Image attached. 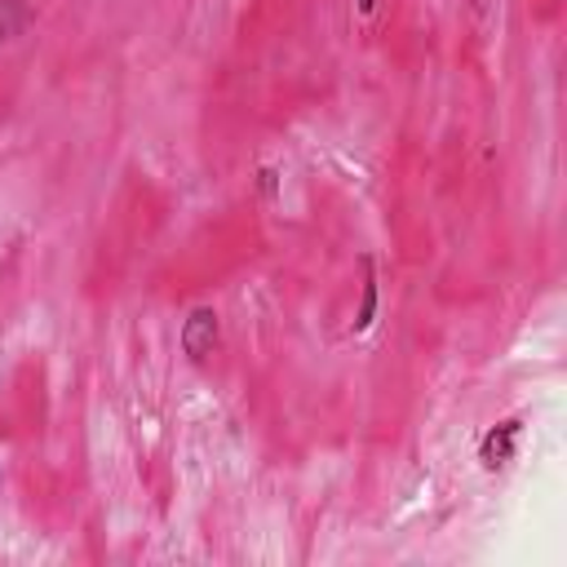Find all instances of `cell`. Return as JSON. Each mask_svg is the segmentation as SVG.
I'll list each match as a JSON object with an SVG mask.
<instances>
[{"instance_id": "cell-1", "label": "cell", "mask_w": 567, "mask_h": 567, "mask_svg": "<svg viewBox=\"0 0 567 567\" xmlns=\"http://www.w3.org/2000/svg\"><path fill=\"white\" fill-rule=\"evenodd\" d=\"M177 341H182V354H186L190 363H204V359L221 346V319H217V310H213V306H195V310L182 319Z\"/></svg>"}, {"instance_id": "cell-2", "label": "cell", "mask_w": 567, "mask_h": 567, "mask_svg": "<svg viewBox=\"0 0 567 567\" xmlns=\"http://www.w3.org/2000/svg\"><path fill=\"white\" fill-rule=\"evenodd\" d=\"M518 439H523V416H505V421H496V425L478 439V465H483L487 474L505 470V465L514 461V452H518Z\"/></svg>"}, {"instance_id": "cell-3", "label": "cell", "mask_w": 567, "mask_h": 567, "mask_svg": "<svg viewBox=\"0 0 567 567\" xmlns=\"http://www.w3.org/2000/svg\"><path fill=\"white\" fill-rule=\"evenodd\" d=\"M359 270H363V279H359V310L350 319V332H363L377 319V270H372V257L368 252L359 257Z\"/></svg>"}, {"instance_id": "cell-4", "label": "cell", "mask_w": 567, "mask_h": 567, "mask_svg": "<svg viewBox=\"0 0 567 567\" xmlns=\"http://www.w3.org/2000/svg\"><path fill=\"white\" fill-rule=\"evenodd\" d=\"M31 22V4L27 0H0V44H9L13 35H22Z\"/></svg>"}, {"instance_id": "cell-5", "label": "cell", "mask_w": 567, "mask_h": 567, "mask_svg": "<svg viewBox=\"0 0 567 567\" xmlns=\"http://www.w3.org/2000/svg\"><path fill=\"white\" fill-rule=\"evenodd\" d=\"M257 186H261V195H266V199H275V186H279V173H275L270 164H261V173H257Z\"/></svg>"}, {"instance_id": "cell-6", "label": "cell", "mask_w": 567, "mask_h": 567, "mask_svg": "<svg viewBox=\"0 0 567 567\" xmlns=\"http://www.w3.org/2000/svg\"><path fill=\"white\" fill-rule=\"evenodd\" d=\"M470 9H474V18L483 22V18H487V9H492V0H470Z\"/></svg>"}, {"instance_id": "cell-7", "label": "cell", "mask_w": 567, "mask_h": 567, "mask_svg": "<svg viewBox=\"0 0 567 567\" xmlns=\"http://www.w3.org/2000/svg\"><path fill=\"white\" fill-rule=\"evenodd\" d=\"M354 9H359L363 18H372V13H377V0H354Z\"/></svg>"}]
</instances>
